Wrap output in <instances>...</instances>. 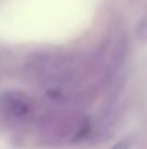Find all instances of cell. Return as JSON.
Segmentation results:
<instances>
[{
	"instance_id": "cell-1",
	"label": "cell",
	"mask_w": 147,
	"mask_h": 149,
	"mask_svg": "<svg viewBox=\"0 0 147 149\" xmlns=\"http://www.w3.org/2000/svg\"><path fill=\"white\" fill-rule=\"evenodd\" d=\"M1 107L6 110V113L16 116V117H22L29 111L30 103L29 99L25 93L20 91H7L0 97Z\"/></svg>"
},
{
	"instance_id": "cell-2",
	"label": "cell",
	"mask_w": 147,
	"mask_h": 149,
	"mask_svg": "<svg viewBox=\"0 0 147 149\" xmlns=\"http://www.w3.org/2000/svg\"><path fill=\"white\" fill-rule=\"evenodd\" d=\"M131 143H133V139L127 138V139H123L121 142H118L112 149H130L131 148Z\"/></svg>"
}]
</instances>
